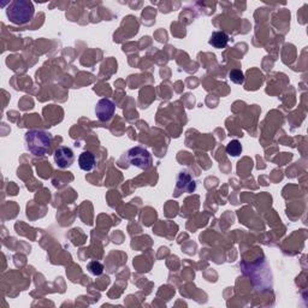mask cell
<instances>
[{"label":"cell","instance_id":"ba28073f","mask_svg":"<svg viewBox=\"0 0 308 308\" xmlns=\"http://www.w3.org/2000/svg\"><path fill=\"white\" fill-rule=\"evenodd\" d=\"M227 153L231 155V157H237L242 153V145L238 140H233L228 143L227 146Z\"/></svg>","mask_w":308,"mask_h":308},{"label":"cell","instance_id":"3957f363","mask_svg":"<svg viewBox=\"0 0 308 308\" xmlns=\"http://www.w3.org/2000/svg\"><path fill=\"white\" fill-rule=\"evenodd\" d=\"M128 160L141 170H148L152 166V155L146 148L136 146L128 151Z\"/></svg>","mask_w":308,"mask_h":308},{"label":"cell","instance_id":"7a4b0ae2","mask_svg":"<svg viewBox=\"0 0 308 308\" xmlns=\"http://www.w3.org/2000/svg\"><path fill=\"white\" fill-rule=\"evenodd\" d=\"M34 5L32 2L28 0H15L10 3V5L6 9V16L9 20L17 26H23V24L29 23L33 19Z\"/></svg>","mask_w":308,"mask_h":308},{"label":"cell","instance_id":"8992f818","mask_svg":"<svg viewBox=\"0 0 308 308\" xmlns=\"http://www.w3.org/2000/svg\"><path fill=\"white\" fill-rule=\"evenodd\" d=\"M96 164V159L95 155L89 151H85L82 152L81 155L78 157V165L81 168V170L83 171H92L93 169L95 168Z\"/></svg>","mask_w":308,"mask_h":308},{"label":"cell","instance_id":"6da1fadb","mask_svg":"<svg viewBox=\"0 0 308 308\" xmlns=\"http://www.w3.org/2000/svg\"><path fill=\"white\" fill-rule=\"evenodd\" d=\"M27 150L35 157H43L50 151L52 145V135L47 131L33 129L24 135Z\"/></svg>","mask_w":308,"mask_h":308},{"label":"cell","instance_id":"277c9868","mask_svg":"<svg viewBox=\"0 0 308 308\" xmlns=\"http://www.w3.org/2000/svg\"><path fill=\"white\" fill-rule=\"evenodd\" d=\"M53 158H54L55 165H57L59 169L70 168L75 159L74 152H72L71 148L65 146L58 147L57 150L54 151Z\"/></svg>","mask_w":308,"mask_h":308},{"label":"cell","instance_id":"52a82bcc","mask_svg":"<svg viewBox=\"0 0 308 308\" xmlns=\"http://www.w3.org/2000/svg\"><path fill=\"white\" fill-rule=\"evenodd\" d=\"M229 43V36L224 32H214L210 37L209 44L214 48H224Z\"/></svg>","mask_w":308,"mask_h":308},{"label":"cell","instance_id":"9c48e42d","mask_svg":"<svg viewBox=\"0 0 308 308\" xmlns=\"http://www.w3.org/2000/svg\"><path fill=\"white\" fill-rule=\"evenodd\" d=\"M87 270L92 273L93 276H100V275H102V272H104V265L100 261L92 260L88 262Z\"/></svg>","mask_w":308,"mask_h":308},{"label":"cell","instance_id":"30bf717a","mask_svg":"<svg viewBox=\"0 0 308 308\" xmlns=\"http://www.w3.org/2000/svg\"><path fill=\"white\" fill-rule=\"evenodd\" d=\"M229 77L231 81L236 83V85H243L244 82V75L241 70H231L229 74Z\"/></svg>","mask_w":308,"mask_h":308},{"label":"cell","instance_id":"5b68a950","mask_svg":"<svg viewBox=\"0 0 308 308\" xmlns=\"http://www.w3.org/2000/svg\"><path fill=\"white\" fill-rule=\"evenodd\" d=\"M116 105L110 99L99 100L95 106V115L100 122H107L115 115Z\"/></svg>","mask_w":308,"mask_h":308}]
</instances>
